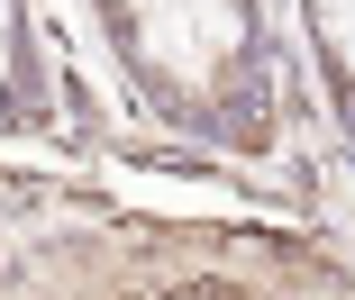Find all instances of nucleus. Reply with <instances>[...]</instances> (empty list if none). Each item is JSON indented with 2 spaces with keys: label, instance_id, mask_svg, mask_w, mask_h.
Returning <instances> with one entry per match:
<instances>
[{
  "label": "nucleus",
  "instance_id": "obj_2",
  "mask_svg": "<svg viewBox=\"0 0 355 300\" xmlns=\"http://www.w3.org/2000/svg\"><path fill=\"white\" fill-rule=\"evenodd\" d=\"M0 73H10V55H0Z\"/></svg>",
  "mask_w": 355,
  "mask_h": 300
},
{
  "label": "nucleus",
  "instance_id": "obj_1",
  "mask_svg": "<svg viewBox=\"0 0 355 300\" xmlns=\"http://www.w3.org/2000/svg\"><path fill=\"white\" fill-rule=\"evenodd\" d=\"M200 46H237V10H209L200 0Z\"/></svg>",
  "mask_w": 355,
  "mask_h": 300
}]
</instances>
